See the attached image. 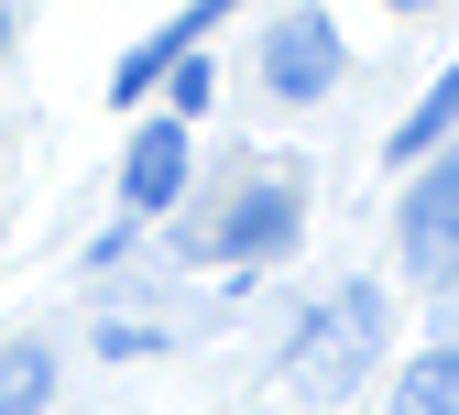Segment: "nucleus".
Returning a JSON list of instances; mask_svg holds the SVG:
<instances>
[{"instance_id":"1","label":"nucleus","mask_w":459,"mask_h":415,"mask_svg":"<svg viewBox=\"0 0 459 415\" xmlns=\"http://www.w3.org/2000/svg\"><path fill=\"white\" fill-rule=\"evenodd\" d=\"M383 350V284H339L317 295V307L296 317V339H284V383H296L307 404H351L361 372Z\"/></svg>"},{"instance_id":"2","label":"nucleus","mask_w":459,"mask_h":415,"mask_svg":"<svg viewBox=\"0 0 459 415\" xmlns=\"http://www.w3.org/2000/svg\"><path fill=\"white\" fill-rule=\"evenodd\" d=\"M296 229H307V186H296V175H252L219 219H186V252H219V263H284V252H296Z\"/></svg>"},{"instance_id":"3","label":"nucleus","mask_w":459,"mask_h":415,"mask_svg":"<svg viewBox=\"0 0 459 415\" xmlns=\"http://www.w3.org/2000/svg\"><path fill=\"white\" fill-rule=\"evenodd\" d=\"M405 273L416 284H459V153H437L405 186Z\"/></svg>"},{"instance_id":"4","label":"nucleus","mask_w":459,"mask_h":415,"mask_svg":"<svg viewBox=\"0 0 459 415\" xmlns=\"http://www.w3.org/2000/svg\"><path fill=\"white\" fill-rule=\"evenodd\" d=\"M263 88L273 99H328L339 88V22L328 12H273V33H263Z\"/></svg>"},{"instance_id":"5","label":"nucleus","mask_w":459,"mask_h":415,"mask_svg":"<svg viewBox=\"0 0 459 415\" xmlns=\"http://www.w3.org/2000/svg\"><path fill=\"white\" fill-rule=\"evenodd\" d=\"M186 197V121H143L132 153H121V208L132 219H164Z\"/></svg>"},{"instance_id":"6","label":"nucleus","mask_w":459,"mask_h":415,"mask_svg":"<svg viewBox=\"0 0 459 415\" xmlns=\"http://www.w3.org/2000/svg\"><path fill=\"white\" fill-rule=\"evenodd\" d=\"M219 12H241V0H197V12H176V22H164L153 44H132V55H121V66H109V99H143L153 77H176V66H186V55H197V33H208Z\"/></svg>"},{"instance_id":"7","label":"nucleus","mask_w":459,"mask_h":415,"mask_svg":"<svg viewBox=\"0 0 459 415\" xmlns=\"http://www.w3.org/2000/svg\"><path fill=\"white\" fill-rule=\"evenodd\" d=\"M394 415H459V339H437L427 361H405V383H394Z\"/></svg>"},{"instance_id":"8","label":"nucleus","mask_w":459,"mask_h":415,"mask_svg":"<svg viewBox=\"0 0 459 415\" xmlns=\"http://www.w3.org/2000/svg\"><path fill=\"white\" fill-rule=\"evenodd\" d=\"M448 121H459V66L405 109V132H394V164H427V143H448Z\"/></svg>"},{"instance_id":"9","label":"nucleus","mask_w":459,"mask_h":415,"mask_svg":"<svg viewBox=\"0 0 459 415\" xmlns=\"http://www.w3.org/2000/svg\"><path fill=\"white\" fill-rule=\"evenodd\" d=\"M55 404V361L22 339V350H0V415H44Z\"/></svg>"},{"instance_id":"10","label":"nucleus","mask_w":459,"mask_h":415,"mask_svg":"<svg viewBox=\"0 0 459 415\" xmlns=\"http://www.w3.org/2000/svg\"><path fill=\"white\" fill-rule=\"evenodd\" d=\"M164 99H176V121H197V109L219 99V77H208V55H186V66L164 77Z\"/></svg>"},{"instance_id":"11","label":"nucleus","mask_w":459,"mask_h":415,"mask_svg":"<svg viewBox=\"0 0 459 415\" xmlns=\"http://www.w3.org/2000/svg\"><path fill=\"white\" fill-rule=\"evenodd\" d=\"M383 12H437V0H383Z\"/></svg>"},{"instance_id":"12","label":"nucleus","mask_w":459,"mask_h":415,"mask_svg":"<svg viewBox=\"0 0 459 415\" xmlns=\"http://www.w3.org/2000/svg\"><path fill=\"white\" fill-rule=\"evenodd\" d=\"M0 44H12V0H0Z\"/></svg>"}]
</instances>
